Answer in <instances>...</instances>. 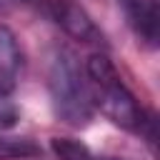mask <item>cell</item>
I'll return each instance as SVG.
<instances>
[{
  "label": "cell",
  "instance_id": "cell-1",
  "mask_svg": "<svg viewBox=\"0 0 160 160\" xmlns=\"http://www.w3.org/2000/svg\"><path fill=\"white\" fill-rule=\"evenodd\" d=\"M92 105L118 128L145 135L150 142L155 138V120L142 110L132 90L125 85L122 75L112 65V60L105 52H92L85 62Z\"/></svg>",
  "mask_w": 160,
  "mask_h": 160
},
{
  "label": "cell",
  "instance_id": "cell-2",
  "mask_svg": "<svg viewBox=\"0 0 160 160\" xmlns=\"http://www.w3.org/2000/svg\"><path fill=\"white\" fill-rule=\"evenodd\" d=\"M48 90H50V102L52 112L60 122L70 128H88L95 105H92V92L88 82L85 65H80L78 55L70 48H55L48 68Z\"/></svg>",
  "mask_w": 160,
  "mask_h": 160
},
{
  "label": "cell",
  "instance_id": "cell-3",
  "mask_svg": "<svg viewBox=\"0 0 160 160\" xmlns=\"http://www.w3.org/2000/svg\"><path fill=\"white\" fill-rule=\"evenodd\" d=\"M45 8V12L75 40L85 42V45H98L105 48V35L102 30L95 25V20L85 12L82 5H78L75 0H42L40 2Z\"/></svg>",
  "mask_w": 160,
  "mask_h": 160
},
{
  "label": "cell",
  "instance_id": "cell-4",
  "mask_svg": "<svg viewBox=\"0 0 160 160\" xmlns=\"http://www.w3.org/2000/svg\"><path fill=\"white\" fill-rule=\"evenodd\" d=\"M122 12L135 38L148 48H158V38H160L158 0H122Z\"/></svg>",
  "mask_w": 160,
  "mask_h": 160
},
{
  "label": "cell",
  "instance_id": "cell-5",
  "mask_svg": "<svg viewBox=\"0 0 160 160\" xmlns=\"http://www.w3.org/2000/svg\"><path fill=\"white\" fill-rule=\"evenodd\" d=\"M22 68H25V55L18 35L8 25H0V95L15 92Z\"/></svg>",
  "mask_w": 160,
  "mask_h": 160
},
{
  "label": "cell",
  "instance_id": "cell-6",
  "mask_svg": "<svg viewBox=\"0 0 160 160\" xmlns=\"http://www.w3.org/2000/svg\"><path fill=\"white\" fill-rule=\"evenodd\" d=\"M42 148L28 135H2L0 132V160H32L40 158Z\"/></svg>",
  "mask_w": 160,
  "mask_h": 160
},
{
  "label": "cell",
  "instance_id": "cell-7",
  "mask_svg": "<svg viewBox=\"0 0 160 160\" xmlns=\"http://www.w3.org/2000/svg\"><path fill=\"white\" fill-rule=\"evenodd\" d=\"M52 152H55L58 160H88L92 155V150L85 142L75 140V138H55L52 140Z\"/></svg>",
  "mask_w": 160,
  "mask_h": 160
},
{
  "label": "cell",
  "instance_id": "cell-8",
  "mask_svg": "<svg viewBox=\"0 0 160 160\" xmlns=\"http://www.w3.org/2000/svg\"><path fill=\"white\" fill-rule=\"evenodd\" d=\"M18 118H20V110L12 95H0V132H8L10 128H15Z\"/></svg>",
  "mask_w": 160,
  "mask_h": 160
},
{
  "label": "cell",
  "instance_id": "cell-9",
  "mask_svg": "<svg viewBox=\"0 0 160 160\" xmlns=\"http://www.w3.org/2000/svg\"><path fill=\"white\" fill-rule=\"evenodd\" d=\"M18 2H38V5H40L42 0H0V15L10 12V10H12V8L18 5Z\"/></svg>",
  "mask_w": 160,
  "mask_h": 160
},
{
  "label": "cell",
  "instance_id": "cell-10",
  "mask_svg": "<svg viewBox=\"0 0 160 160\" xmlns=\"http://www.w3.org/2000/svg\"><path fill=\"white\" fill-rule=\"evenodd\" d=\"M88 160H120V158H110V155H95V152H92Z\"/></svg>",
  "mask_w": 160,
  "mask_h": 160
}]
</instances>
